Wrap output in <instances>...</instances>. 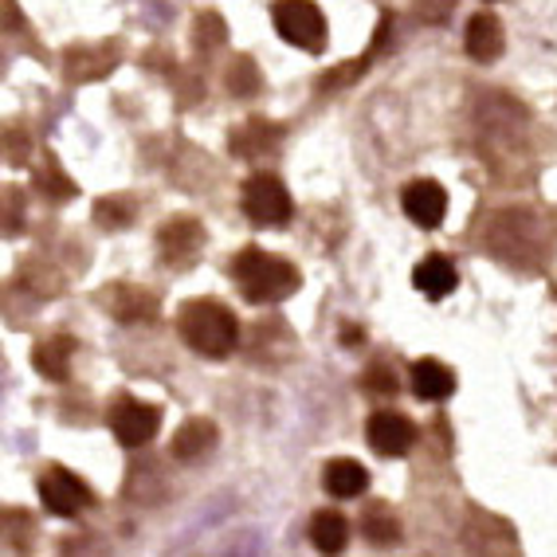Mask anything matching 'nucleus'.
Here are the masks:
<instances>
[{
	"mask_svg": "<svg viewBox=\"0 0 557 557\" xmlns=\"http://www.w3.org/2000/svg\"><path fill=\"white\" fill-rule=\"evenodd\" d=\"M232 278H236L239 295L256 307H268V302L290 299L295 290L302 287L299 268L283 256H271L263 248H244L232 259Z\"/></svg>",
	"mask_w": 557,
	"mask_h": 557,
	"instance_id": "obj_1",
	"label": "nucleus"
},
{
	"mask_svg": "<svg viewBox=\"0 0 557 557\" xmlns=\"http://www.w3.org/2000/svg\"><path fill=\"white\" fill-rule=\"evenodd\" d=\"M177 330L181 338H185V346L193 349V354H200V358H228L232 349H236L239 342V322L236 314H232L224 302L216 299H193L181 307L177 314Z\"/></svg>",
	"mask_w": 557,
	"mask_h": 557,
	"instance_id": "obj_2",
	"label": "nucleus"
},
{
	"mask_svg": "<svg viewBox=\"0 0 557 557\" xmlns=\"http://www.w3.org/2000/svg\"><path fill=\"white\" fill-rule=\"evenodd\" d=\"M271 21H275V32L290 48H302L310 55H319L326 48V16L319 12L314 0H275Z\"/></svg>",
	"mask_w": 557,
	"mask_h": 557,
	"instance_id": "obj_3",
	"label": "nucleus"
},
{
	"mask_svg": "<svg viewBox=\"0 0 557 557\" xmlns=\"http://www.w3.org/2000/svg\"><path fill=\"white\" fill-rule=\"evenodd\" d=\"M239 200H244L248 220L259 224V228H287V220L295 216L287 185H283L275 173H251V177L244 181Z\"/></svg>",
	"mask_w": 557,
	"mask_h": 557,
	"instance_id": "obj_4",
	"label": "nucleus"
},
{
	"mask_svg": "<svg viewBox=\"0 0 557 557\" xmlns=\"http://www.w3.org/2000/svg\"><path fill=\"white\" fill-rule=\"evenodd\" d=\"M161 429V412L153 405H141L134 397H122L110 405V432L119 440L122 448H141L150 444Z\"/></svg>",
	"mask_w": 557,
	"mask_h": 557,
	"instance_id": "obj_5",
	"label": "nucleus"
},
{
	"mask_svg": "<svg viewBox=\"0 0 557 557\" xmlns=\"http://www.w3.org/2000/svg\"><path fill=\"white\" fill-rule=\"evenodd\" d=\"M36 487H40L44 510H48V515H55V518H75L79 510L90 507L87 483H83L79 475H71L67 468H48Z\"/></svg>",
	"mask_w": 557,
	"mask_h": 557,
	"instance_id": "obj_6",
	"label": "nucleus"
},
{
	"mask_svg": "<svg viewBox=\"0 0 557 557\" xmlns=\"http://www.w3.org/2000/svg\"><path fill=\"white\" fill-rule=\"evenodd\" d=\"M366 436L377 456L397 459V456H408L412 444H417V424L408 417H400V412H388L385 408V412H373V417H369Z\"/></svg>",
	"mask_w": 557,
	"mask_h": 557,
	"instance_id": "obj_7",
	"label": "nucleus"
},
{
	"mask_svg": "<svg viewBox=\"0 0 557 557\" xmlns=\"http://www.w3.org/2000/svg\"><path fill=\"white\" fill-rule=\"evenodd\" d=\"M400 209L412 224L420 228H440L444 216H448V193L440 189L436 181H412L405 193H400Z\"/></svg>",
	"mask_w": 557,
	"mask_h": 557,
	"instance_id": "obj_8",
	"label": "nucleus"
},
{
	"mask_svg": "<svg viewBox=\"0 0 557 557\" xmlns=\"http://www.w3.org/2000/svg\"><path fill=\"white\" fill-rule=\"evenodd\" d=\"M412 287L424 295V299L440 302L448 299L451 290L459 287V271L456 263H451L448 256H429L424 263H417V271H412Z\"/></svg>",
	"mask_w": 557,
	"mask_h": 557,
	"instance_id": "obj_9",
	"label": "nucleus"
},
{
	"mask_svg": "<svg viewBox=\"0 0 557 557\" xmlns=\"http://www.w3.org/2000/svg\"><path fill=\"white\" fill-rule=\"evenodd\" d=\"M503 44H507V36H503V21H498V16H491V12L471 16L468 36H463V48H468L471 60H479V63L498 60V55H503Z\"/></svg>",
	"mask_w": 557,
	"mask_h": 557,
	"instance_id": "obj_10",
	"label": "nucleus"
},
{
	"mask_svg": "<svg viewBox=\"0 0 557 557\" xmlns=\"http://www.w3.org/2000/svg\"><path fill=\"white\" fill-rule=\"evenodd\" d=\"M408 381H412V393H417L420 400H429V405L448 400L451 393H456V373L436 358H420L417 366H412V373H408Z\"/></svg>",
	"mask_w": 557,
	"mask_h": 557,
	"instance_id": "obj_11",
	"label": "nucleus"
},
{
	"mask_svg": "<svg viewBox=\"0 0 557 557\" xmlns=\"http://www.w3.org/2000/svg\"><path fill=\"white\" fill-rule=\"evenodd\" d=\"M216 424H212L209 417H193L185 420L177 429V436H173V459H181V463H197L200 456H209L212 448H216Z\"/></svg>",
	"mask_w": 557,
	"mask_h": 557,
	"instance_id": "obj_12",
	"label": "nucleus"
},
{
	"mask_svg": "<svg viewBox=\"0 0 557 557\" xmlns=\"http://www.w3.org/2000/svg\"><path fill=\"white\" fill-rule=\"evenodd\" d=\"M205 244V232H200L197 220H170L158 236V248H161V259L165 263H177V259H193Z\"/></svg>",
	"mask_w": 557,
	"mask_h": 557,
	"instance_id": "obj_13",
	"label": "nucleus"
},
{
	"mask_svg": "<svg viewBox=\"0 0 557 557\" xmlns=\"http://www.w3.org/2000/svg\"><path fill=\"white\" fill-rule=\"evenodd\" d=\"M322 487L334 498H358L369 487V471L358 459H330L326 471H322Z\"/></svg>",
	"mask_w": 557,
	"mask_h": 557,
	"instance_id": "obj_14",
	"label": "nucleus"
},
{
	"mask_svg": "<svg viewBox=\"0 0 557 557\" xmlns=\"http://www.w3.org/2000/svg\"><path fill=\"white\" fill-rule=\"evenodd\" d=\"M71 354H75V342L71 338H48L32 349V366L36 373L48 381H67L71 377Z\"/></svg>",
	"mask_w": 557,
	"mask_h": 557,
	"instance_id": "obj_15",
	"label": "nucleus"
},
{
	"mask_svg": "<svg viewBox=\"0 0 557 557\" xmlns=\"http://www.w3.org/2000/svg\"><path fill=\"white\" fill-rule=\"evenodd\" d=\"M310 542H314L319 554H342L349 542L346 515H338V510H319V515L310 518Z\"/></svg>",
	"mask_w": 557,
	"mask_h": 557,
	"instance_id": "obj_16",
	"label": "nucleus"
},
{
	"mask_svg": "<svg viewBox=\"0 0 557 557\" xmlns=\"http://www.w3.org/2000/svg\"><path fill=\"white\" fill-rule=\"evenodd\" d=\"M153 314H158V302L150 299V295H141V290L126 287V283H119V290H114V319L119 322H150Z\"/></svg>",
	"mask_w": 557,
	"mask_h": 557,
	"instance_id": "obj_17",
	"label": "nucleus"
},
{
	"mask_svg": "<svg viewBox=\"0 0 557 557\" xmlns=\"http://www.w3.org/2000/svg\"><path fill=\"white\" fill-rule=\"evenodd\" d=\"M361 530H366V537L373 546H393V542H400V522L388 515L385 503H377V507L361 518Z\"/></svg>",
	"mask_w": 557,
	"mask_h": 557,
	"instance_id": "obj_18",
	"label": "nucleus"
},
{
	"mask_svg": "<svg viewBox=\"0 0 557 557\" xmlns=\"http://www.w3.org/2000/svg\"><path fill=\"white\" fill-rule=\"evenodd\" d=\"M129 216H134V205L122 197H107L95 205V220H99L102 228H126Z\"/></svg>",
	"mask_w": 557,
	"mask_h": 557,
	"instance_id": "obj_19",
	"label": "nucleus"
},
{
	"mask_svg": "<svg viewBox=\"0 0 557 557\" xmlns=\"http://www.w3.org/2000/svg\"><path fill=\"white\" fill-rule=\"evenodd\" d=\"M228 90H232V95H256V90H259V67L248 60V55L232 63V71H228Z\"/></svg>",
	"mask_w": 557,
	"mask_h": 557,
	"instance_id": "obj_20",
	"label": "nucleus"
},
{
	"mask_svg": "<svg viewBox=\"0 0 557 557\" xmlns=\"http://www.w3.org/2000/svg\"><path fill=\"white\" fill-rule=\"evenodd\" d=\"M417 4V16L424 24H444L456 9V0H412Z\"/></svg>",
	"mask_w": 557,
	"mask_h": 557,
	"instance_id": "obj_21",
	"label": "nucleus"
},
{
	"mask_svg": "<svg viewBox=\"0 0 557 557\" xmlns=\"http://www.w3.org/2000/svg\"><path fill=\"white\" fill-rule=\"evenodd\" d=\"M366 388L369 393H381V397H388V393H397V373L388 366H373L366 373Z\"/></svg>",
	"mask_w": 557,
	"mask_h": 557,
	"instance_id": "obj_22",
	"label": "nucleus"
},
{
	"mask_svg": "<svg viewBox=\"0 0 557 557\" xmlns=\"http://www.w3.org/2000/svg\"><path fill=\"white\" fill-rule=\"evenodd\" d=\"M224 40V21L220 16H200L197 21V44L200 48H216Z\"/></svg>",
	"mask_w": 557,
	"mask_h": 557,
	"instance_id": "obj_23",
	"label": "nucleus"
}]
</instances>
